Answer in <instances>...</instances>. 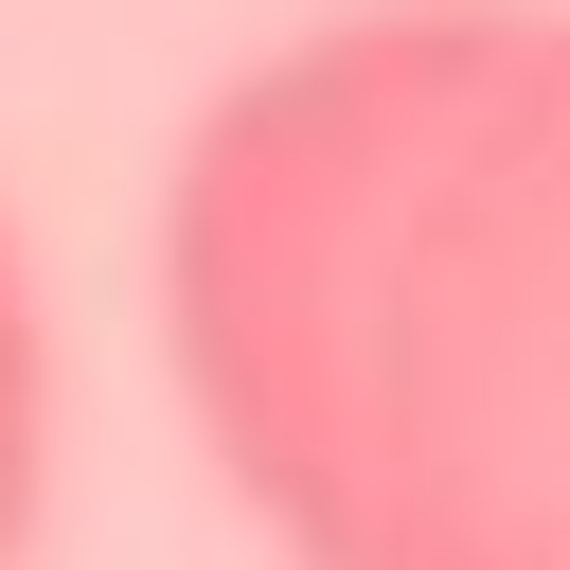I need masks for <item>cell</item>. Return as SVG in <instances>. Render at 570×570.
Segmentation results:
<instances>
[{
    "label": "cell",
    "mask_w": 570,
    "mask_h": 570,
    "mask_svg": "<svg viewBox=\"0 0 570 570\" xmlns=\"http://www.w3.org/2000/svg\"><path fill=\"white\" fill-rule=\"evenodd\" d=\"M356 570H570V0H517L356 374Z\"/></svg>",
    "instance_id": "2"
},
{
    "label": "cell",
    "mask_w": 570,
    "mask_h": 570,
    "mask_svg": "<svg viewBox=\"0 0 570 570\" xmlns=\"http://www.w3.org/2000/svg\"><path fill=\"white\" fill-rule=\"evenodd\" d=\"M517 0H338L267 36L160 178V374L285 570H356V374L392 232Z\"/></svg>",
    "instance_id": "1"
},
{
    "label": "cell",
    "mask_w": 570,
    "mask_h": 570,
    "mask_svg": "<svg viewBox=\"0 0 570 570\" xmlns=\"http://www.w3.org/2000/svg\"><path fill=\"white\" fill-rule=\"evenodd\" d=\"M36 481H53V338H36V267L0 232V570L36 552Z\"/></svg>",
    "instance_id": "3"
}]
</instances>
